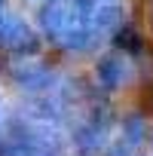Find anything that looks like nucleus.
Masks as SVG:
<instances>
[{"mask_svg":"<svg viewBox=\"0 0 153 156\" xmlns=\"http://www.w3.org/2000/svg\"><path fill=\"white\" fill-rule=\"evenodd\" d=\"M92 6L95 0H49L40 9V25L61 49L83 52L92 46Z\"/></svg>","mask_w":153,"mask_h":156,"instance_id":"nucleus-1","label":"nucleus"},{"mask_svg":"<svg viewBox=\"0 0 153 156\" xmlns=\"http://www.w3.org/2000/svg\"><path fill=\"white\" fill-rule=\"evenodd\" d=\"M0 46H6L12 52H34V46H37L34 31L19 16L6 12L3 6H0Z\"/></svg>","mask_w":153,"mask_h":156,"instance_id":"nucleus-2","label":"nucleus"},{"mask_svg":"<svg viewBox=\"0 0 153 156\" xmlns=\"http://www.w3.org/2000/svg\"><path fill=\"white\" fill-rule=\"evenodd\" d=\"M132 80V64L123 52H113V55H104L98 61V83L104 89H119Z\"/></svg>","mask_w":153,"mask_h":156,"instance_id":"nucleus-3","label":"nucleus"},{"mask_svg":"<svg viewBox=\"0 0 153 156\" xmlns=\"http://www.w3.org/2000/svg\"><path fill=\"white\" fill-rule=\"evenodd\" d=\"M12 76H16L25 89H31V92H46L52 86V73L46 67L34 64V61H16L12 64Z\"/></svg>","mask_w":153,"mask_h":156,"instance_id":"nucleus-4","label":"nucleus"},{"mask_svg":"<svg viewBox=\"0 0 153 156\" xmlns=\"http://www.w3.org/2000/svg\"><path fill=\"white\" fill-rule=\"evenodd\" d=\"M0 6H3V0H0Z\"/></svg>","mask_w":153,"mask_h":156,"instance_id":"nucleus-5","label":"nucleus"}]
</instances>
